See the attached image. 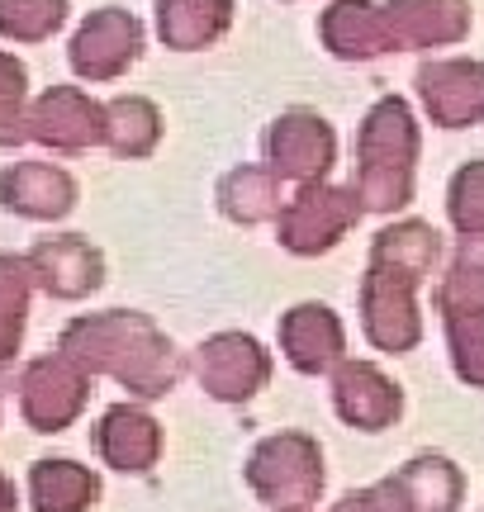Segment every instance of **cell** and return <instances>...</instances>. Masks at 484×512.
Listing matches in <instances>:
<instances>
[{
  "label": "cell",
  "mask_w": 484,
  "mask_h": 512,
  "mask_svg": "<svg viewBox=\"0 0 484 512\" xmlns=\"http://www.w3.org/2000/svg\"><path fill=\"white\" fill-rule=\"evenodd\" d=\"M413 162H418V124L399 95H385L356 133V185L361 214H394L413 200Z\"/></svg>",
  "instance_id": "cell-2"
},
{
  "label": "cell",
  "mask_w": 484,
  "mask_h": 512,
  "mask_svg": "<svg viewBox=\"0 0 484 512\" xmlns=\"http://www.w3.org/2000/svg\"><path fill=\"white\" fill-rule=\"evenodd\" d=\"M385 484H390L399 512H456V503H461V475H456V465L442 456L409 460V465L394 479H385Z\"/></svg>",
  "instance_id": "cell-19"
},
{
  "label": "cell",
  "mask_w": 484,
  "mask_h": 512,
  "mask_svg": "<svg viewBox=\"0 0 484 512\" xmlns=\"http://www.w3.org/2000/svg\"><path fill=\"white\" fill-rule=\"evenodd\" d=\"M91 399V375L62 351L38 356L19 375V418L34 432H67Z\"/></svg>",
  "instance_id": "cell-4"
},
{
  "label": "cell",
  "mask_w": 484,
  "mask_h": 512,
  "mask_svg": "<svg viewBox=\"0 0 484 512\" xmlns=\"http://www.w3.org/2000/svg\"><path fill=\"white\" fill-rule=\"evenodd\" d=\"M233 0H157V34L176 53L209 48L228 29Z\"/></svg>",
  "instance_id": "cell-21"
},
{
  "label": "cell",
  "mask_w": 484,
  "mask_h": 512,
  "mask_svg": "<svg viewBox=\"0 0 484 512\" xmlns=\"http://www.w3.org/2000/svg\"><path fill=\"white\" fill-rule=\"evenodd\" d=\"M333 162H337V138L328 119H318L309 110H290L266 128V166L276 171L280 181L318 185Z\"/></svg>",
  "instance_id": "cell-6"
},
{
  "label": "cell",
  "mask_w": 484,
  "mask_h": 512,
  "mask_svg": "<svg viewBox=\"0 0 484 512\" xmlns=\"http://www.w3.org/2000/svg\"><path fill=\"white\" fill-rule=\"evenodd\" d=\"M24 261L34 271V285L43 294H53V299H86V294H95L105 285V256L81 233L34 242L24 252Z\"/></svg>",
  "instance_id": "cell-10"
},
{
  "label": "cell",
  "mask_w": 484,
  "mask_h": 512,
  "mask_svg": "<svg viewBox=\"0 0 484 512\" xmlns=\"http://www.w3.org/2000/svg\"><path fill=\"white\" fill-rule=\"evenodd\" d=\"M276 512H309V508H276Z\"/></svg>",
  "instance_id": "cell-32"
},
{
  "label": "cell",
  "mask_w": 484,
  "mask_h": 512,
  "mask_svg": "<svg viewBox=\"0 0 484 512\" xmlns=\"http://www.w3.org/2000/svg\"><path fill=\"white\" fill-rule=\"evenodd\" d=\"M29 294H34V271L24 256L0 252V366L15 361L29 323Z\"/></svg>",
  "instance_id": "cell-25"
},
{
  "label": "cell",
  "mask_w": 484,
  "mask_h": 512,
  "mask_svg": "<svg viewBox=\"0 0 484 512\" xmlns=\"http://www.w3.org/2000/svg\"><path fill=\"white\" fill-rule=\"evenodd\" d=\"M0 204L24 219H62L76 204V181L53 162H15L0 171Z\"/></svg>",
  "instance_id": "cell-17"
},
{
  "label": "cell",
  "mask_w": 484,
  "mask_h": 512,
  "mask_svg": "<svg viewBox=\"0 0 484 512\" xmlns=\"http://www.w3.org/2000/svg\"><path fill=\"white\" fill-rule=\"evenodd\" d=\"M447 209L461 238H484V157L466 162L447 185Z\"/></svg>",
  "instance_id": "cell-27"
},
{
  "label": "cell",
  "mask_w": 484,
  "mask_h": 512,
  "mask_svg": "<svg viewBox=\"0 0 484 512\" xmlns=\"http://www.w3.org/2000/svg\"><path fill=\"white\" fill-rule=\"evenodd\" d=\"M143 53V24L129 10H95L72 38V72L86 81H114Z\"/></svg>",
  "instance_id": "cell-8"
},
{
  "label": "cell",
  "mask_w": 484,
  "mask_h": 512,
  "mask_svg": "<svg viewBox=\"0 0 484 512\" xmlns=\"http://www.w3.org/2000/svg\"><path fill=\"white\" fill-rule=\"evenodd\" d=\"M361 219V204L352 190H337V185H299L295 200H285L280 209V242L299 256H318L337 247L342 233Z\"/></svg>",
  "instance_id": "cell-5"
},
{
  "label": "cell",
  "mask_w": 484,
  "mask_h": 512,
  "mask_svg": "<svg viewBox=\"0 0 484 512\" xmlns=\"http://www.w3.org/2000/svg\"><path fill=\"white\" fill-rule=\"evenodd\" d=\"M195 370H200V384L214 399L247 403L252 394H261V384L271 380V356L247 332H219V337H209L200 347Z\"/></svg>",
  "instance_id": "cell-9"
},
{
  "label": "cell",
  "mask_w": 484,
  "mask_h": 512,
  "mask_svg": "<svg viewBox=\"0 0 484 512\" xmlns=\"http://www.w3.org/2000/svg\"><path fill=\"white\" fill-rule=\"evenodd\" d=\"M247 484L261 503L276 508H309L323 494V451L304 432L266 437L247 460Z\"/></svg>",
  "instance_id": "cell-3"
},
{
  "label": "cell",
  "mask_w": 484,
  "mask_h": 512,
  "mask_svg": "<svg viewBox=\"0 0 484 512\" xmlns=\"http://www.w3.org/2000/svg\"><path fill=\"white\" fill-rule=\"evenodd\" d=\"M333 512H399L390 484H375V489H361V494H347Z\"/></svg>",
  "instance_id": "cell-30"
},
{
  "label": "cell",
  "mask_w": 484,
  "mask_h": 512,
  "mask_svg": "<svg viewBox=\"0 0 484 512\" xmlns=\"http://www.w3.org/2000/svg\"><path fill=\"white\" fill-rule=\"evenodd\" d=\"M57 351L67 361H76L86 375L119 380L138 399H162L171 384L181 380V356L148 313L110 309L72 318L57 337Z\"/></svg>",
  "instance_id": "cell-1"
},
{
  "label": "cell",
  "mask_w": 484,
  "mask_h": 512,
  "mask_svg": "<svg viewBox=\"0 0 484 512\" xmlns=\"http://www.w3.org/2000/svg\"><path fill=\"white\" fill-rule=\"evenodd\" d=\"M95 456L110 470L124 475H148L157 456H162V427L152 413L133 408V403H114L105 418L95 422Z\"/></svg>",
  "instance_id": "cell-14"
},
{
  "label": "cell",
  "mask_w": 484,
  "mask_h": 512,
  "mask_svg": "<svg viewBox=\"0 0 484 512\" xmlns=\"http://www.w3.org/2000/svg\"><path fill=\"white\" fill-rule=\"evenodd\" d=\"M437 256H442V238H437V228L428 223H394L385 233H375V247H371V261L375 266H390V271H404L413 280H423V275L437 266Z\"/></svg>",
  "instance_id": "cell-23"
},
{
  "label": "cell",
  "mask_w": 484,
  "mask_h": 512,
  "mask_svg": "<svg viewBox=\"0 0 484 512\" xmlns=\"http://www.w3.org/2000/svg\"><path fill=\"white\" fill-rule=\"evenodd\" d=\"M0 512H19V494H15V484H10L5 470H0Z\"/></svg>",
  "instance_id": "cell-31"
},
{
  "label": "cell",
  "mask_w": 484,
  "mask_h": 512,
  "mask_svg": "<svg viewBox=\"0 0 484 512\" xmlns=\"http://www.w3.org/2000/svg\"><path fill=\"white\" fill-rule=\"evenodd\" d=\"M280 351L299 375H323L342 366V351H347L342 318L328 304H295L280 318Z\"/></svg>",
  "instance_id": "cell-13"
},
{
  "label": "cell",
  "mask_w": 484,
  "mask_h": 512,
  "mask_svg": "<svg viewBox=\"0 0 484 512\" xmlns=\"http://www.w3.org/2000/svg\"><path fill=\"white\" fill-rule=\"evenodd\" d=\"M162 138V114L143 95H114L105 105V143L119 157H148Z\"/></svg>",
  "instance_id": "cell-24"
},
{
  "label": "cell",
  "mask_w": 484,
  "mask_h": 512,
  "mask_svg": "<svg viewBox=\"0 0 484 512\" xmlns=\"http://www.w3.org/2000/svg\"><path fill=\"white\" fill-rule=\"evenodd\" d=\"M385 29L394 48H447L466 38L470 5L466 0H390Z\"/></svg>",
  "instance_id": "cell-16"
},
{
  "label": "cell",
  "mask_w": 484,
  "mask_h": 512,
  "mask_svg": "<svg viewBox=\"0 0 484 512\" xmlns=\"http://www.w3.org/2000/svg\"><path fill=\"white\" fill-rule=\"evenodd\" d=\"M100 498V475L76 460H34L29 465V503L34 512H86Z\"/></svg>",
  "instance_id": "cell-20"
},
{
  "label": "cell",
  "mask_w": 484,
  "mask_h": 512,
  "mask_svg": "<svg viewBox=\"0 0 484 512\" xmlns=\"http://www.w3.org/2000/svg\"><path fill=\"white\" fill-rule=\"evenodd\" d=\"M413 290H418L413 275L371 261L366 285H361V323H366V337L380 351L399 356V351H409L423 337V323H418V309H413Z\"/></svg>",
  "instance_id": "cell-7"
},
{
  "label": "cell",
  "mask_w": 484,
  "mask_h": 512,
  "mask_svg": "<svg viewBox=\"0 0 484 512\" xmlns=\"http://www.w3.org/2000/svg\"><path fill=\"white\" fill-rule=\"evenodd\" d=\"M29 138L24 128V67L0 53V147H15Z\"/></svg>",
  "instance_id": "cell-29"
},
{
  "label": "cell",
  "mask_w": 484,
  "mask_h": 512,
  "mask_svg": "<svg viewBox=\"0 0 484 512\" xmlns=\"http://www.w3.org/2000/svg\"><path fill=\"white\" fill-rule=\"evenodd\" d=\"M24 124H29V138L57 147V152H81V147L105 143V105H95L76 86H53L48 95H38Z\"/></svg>",
  "instance_id": "cell-12"
},
{
  "label": "cell",
  "mask_w": 484,
  "mask_h": 512,
  "mask_svg": "<svg viewBox=\"0 0 484 512\" xmlns=\"http://www.w3.org/2000/svg\"><path fill=\"white\" fill-rule=\"evenodd\" d=\"M447 332L461 380L484 384V313H447Z\"/></svg>",
  "instance_id": "cell-28"
},
{
  "label": "cell",
  "mask_w": 484,
  "mask_h": 512,
  "mask_svg": "<svg viewBox=\"0 0 484 512\" xmlns=\"http://www.w3.org/2000/svg\"><path fill=\"white\" fill-rule=\"evenodd\" d=\"M333 408H337V418L361 427V432H385L399 418L404 394L371 361H342L333 375Z\"/></svg>",
  "instance_id": "cell-15"
},
{
  "label": "cell",
  "mask_w": 484,
  "mask_h": 512,
  "mask_svg": "<svg viewBox=\"0 0 484 512\" xmlns=\"http://www.w3.org/2000/svg\"><path fill=\"white\" fill-rule=\"evenodd\" d=\"M219 204L233 223H266L280 219L285 195H280V176L271 166H238L219 181Z\"/></svg>",
  "instance_id": "cell-22"
},
{
  "label": "cell",
  "mask_w": 484,
  "mask_h": 512,
  "mask_svg": "<svg viewBox=\"0 0 484 512\" xmlns=\"http://www.w3.org/2000/svg\"><path fill=\"white\" fill-rule=\"evenodd\" d=\"M418 95L437 128L484 124V67L466 57H442L418 67Z\"/></svg>",
  "instance_id": "cell-11"
},
{
  "label": "cell",
  "mask_w": 484,
  "mask_h": 512,
  "mask_svg": "<svg viewBox=\"0 0 484 512\" xmlns=\"http://www.w3.org/2000/svg\"><path fill=\"white\" fill-rule=\"evenodd\" d=\"M318 34L328 43V53L347 57V62H366L394 48L390 29H385V5H371V0H337L323 15Z\"/></svg>",
  "instance_id": "cell-18"
},
{
  "label": "cell",
  "mask_w": 484,
  "mask_h": 512,
  "mask_svg": "<svg viewBox=\"0 0 484 512\" xmlns=\"http://www.w3.org/2000/svg\"><path fill=\"white\" fill-rule=\"evenodd\" d=\"M67 19V0H0V34L15 43H43Z\"/></svg>",
  "instance_id": "cell-26"
}]
</instances>
